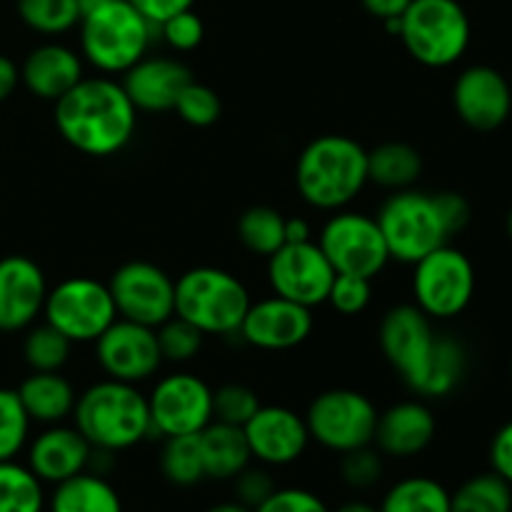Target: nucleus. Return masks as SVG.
Returning a JSON list of instances; mask_svg holds the SVG:
<instances>
[{"mask_svg": "<svg viewBox=\"0 0 512 512\" xmlns=\"http://www.w3.org/2000/svg\"><path fill=\"white\" fill-rule=\"evenodd\" d=\"M305 425H308L310 440L323 445L325 450L343 455L373 445L378 408L368 395L358 390H325L310 403Z\"/></svg>", "mask_w": 512, "mask_h": 512, "instance_id": "1a4fd4ad", "label": "nucleus"}, {"mask_svg": "<svg viewBox=\"0 0 512 512\" xmlns=\"http://www.w3.org/2000/svg\"><path fill=\"white\" fill-rule=\"evenodd\" d=\"M95 358L108 378L133 385L153 378L163 365L155 328L123 318L95 340Z\"/></svg>", "mask_w": 512, "mask_h": 512, "instance_id": "2eb2a0df", "label": "nucleus"}, {"mask_svg": "<svg viewBox=\"0 0 512 512\" xmlns=\"http://www.w3.org/2000/svg\"><path fill=\"white\" fill-rule=\"evenodd\" d=\"M175 113L180 115V120L193 128H208L215 120L220 118V105L218 93H215L210 85L198 83V80H190L183 90H180L178 100H175Z\"/></svg>", "mask_w": 512, "mask_h": 512, "instance_id": "58836bf2", "label": "nucleus"}, {"mask_svg": "<svg viewBox=\"0 0 512 512\" xmlns=\"http://www.w3.org/2000/svg\"><path fill=\"white\" fill-rule=\"evenodd\" d=\"M360 3H363V8L368 10L373 18L383 20L385 23V20L400 18L413 0H360Z\"/></svg>", "mask_w": 512, "mask_h": 512, "instance_id": "8fccbe9b", "label": "nucleus"}, {"mask_svg": "<svg viewBox=\"0 0 512 512\" xmlns=\"http://www.w3.org/2000/svg\"><path fill=\"white\" fill-rule=\"evenodd\" d=\"M435 430L438 423L428 405L420 400H403L378 413L373 443L390 458H415L433 443Z\"/></svg>", "mask_w": 512, "mask_h": 512, "instance_id": "4be33fe9", "label": "nucleus"}, {"mask_svg": "<svg viewBox=\"0 0 512 512\" xmlns=\"http://www.w3.org/2000/svg\"><path fill=\"white\" fill-rule=\"evenodd\" d=\"M248 308V290L228 270L203 265L175 280V315L203 335H235Z\"/></svg>", "mask_w": 512, "mask_h": 512, "instance_id": "39448f33", "label": "nucleus"}, {"mask_svg": "<svg viewBox=\"0 0 512 512\" xmlns=\"http://www.w3.org/2000/svg\"><path fill=\"white\" fill-rule=\"evenodd\" d=\"M33 420L25 413L18 398V390L0 388V463L15 460V455L25 448Z\"/></svg>", "mask_w": 512, "mask_h": 512, "instance_id": "e433bc0d", "label": "nucleus"}, {"mask_svg": "<svg viewBox=\"0 0 512 512\" xmlns=\"http://www.w3.org/2000/svg\"><path fill=\"white\" fill-rule=\"evenodd\" d=\"M305 240H313L310 225L303 218L285 220V243H305Z\"/></svg>", "mask_w": 512, "mask_h": 512, "instance_id": "603ef678", "label": "nucleus"}, {"mask_svg": "<svg viewBox=\"0 0 512 512\" xmlns=\"http://www.w3.org/2000/svg\"><path fill=\"white\" fill-rule=\"evenodd\" d=\"M510 375H512V363H510Z\"/></svg>", "mask_w": 512, "mask_h": 512, "instance_id": "13d9d810", "label": "nucleus"}, {"mask_svg": "<svg viewBox=\"0 0 512 512\" xmlns=\"http://www.w3.org/2000/svg\"><path fill=\"white\" fill-rule=\"evenodd\" d=\"M198 445L205 478L210 480H233L253 460L243 428L220 420H213L208 428L200 430Z\"/></svg>", "mask_w": 512, "mask_h": 512, "instance_id": "393cba45", "label": "nucleus"}, {"mask_svg": "<svg viewBox=\"0 0 512 512\" xmlns=\"http://www.w3.org/2000/svg\"><path fill=\"white\" fill-rule=\"evenodd\" d=\"M150 438L198 435L213 423V390L193 373L165 375L148 395Z\"/></svg>", "mask_w": 512, "mask_h": 512, "instance_id": "f8f14e48", "label": "nucleus"}, {"mask_svg": "<svg viewBox=\"0 0 512 512\" xmlns=\"http://www.w3.org/2000/svg\"><path fill=\"white\" fill-rule=\"evenodd\" d=\"M318 245L340 275L373 280L390 263V250L378 220L355 210H335L333 218L320 230Z\"/></svg>", "mask_w": 512, "mask_h": 512, "instance_id": "9b49d317", "label": "nucleus"}, {"mask_svg": "<svg viewBox=\"0 0 512 512\" xmlns=\"http://www.w3.org/2000/svg\"><path fill=\"white\" fill-rule=\"evenodd\" d=\"M268 280L275 295L293 303L315 308L328 303L335 280L333 265L315 240L285 243L268 258Z\"/></svg>", "mask_w": 512, "mask_h": 512, "instance_id": "4468645a", "label": "nucleus"}, {"mask_svg": "<svg viewBox=\"0 0 512 512\" xmlns=\"http://www.w3.org/2000/svg\"><path fill=\"white\" fill-rule=\"evenodd\" d=\"M413 268L415 305L430 320H450L468 308L475 295V270L463 250L445 243Z\"/></svg>", "mask_w": 512, "mask_h": 512, "instance_id": "9d476101", "label": "nucleus"}, {"mask_svg": "<svg viewBox=\"0 0 512 512\" xmlns=\"http://www.w3.org/2000/svg\"><path fill=\"white\" fill-rule=\"evenodd\" d=\"M160 473L178 488H193V485L203 483L205 468L203 458H200L198 435L165 438L163 453H160Z\"/></svg>", "mask_w": 512, "mask_h": 512, "instance_id": "72a5a7b5", "label": "nucleus"}, {"mask_svg": "<svg viewBox=\"0 0 512 512\" xmlns=\"http://www.w3.org/2000/svg\"><path fill=\"white\" fill-rule=\"evenodd\" d=\"M155 335H158L160 355L168 363H188V360H193L200 353V348H203L205 338L195 325L178 318V315H173L163 325H158Z\"/></svg>", "mask_w": 512, "mask_h": 512, "instance_id": "4c0bfd02", "label": "nucleus"}, {"mask_svg": "<svg viewBox=\"0 0 512 512\" xmlns=\"http://www.w3.org/2000/svg\"><path fill=\"white\" fill-rule=\"evenodd\" d=\"M20 85V68L8 58V55L0 53V103L8 100L15 93V88Z\"/></svg>", "mask_w": 512, "mask_h": 512, "instance_id": "3c124183", "label": "nucleus"}, {"mask_svg": "<svg viewBox=\"0 0 512 512\" xmlns=\"http://www.w3.org/2000/svg\"><path fill=\"white\" fill-rule=\"evenodd\" d=\"M83 55L60 43L30 50L20 65V83L40 100L55 103L83 80Z\"/></svg>", "mask_w": 512, "mask_h": 512, "instance_id": "b1692460", "label": "nucleus"}, {"mask_svg": "<svg viewBox=\"0 0 512 512\" xmlns=\"http://www.w3.org/2000/svg\"><path fill=\"white\" fill-rule=\"evenodd\" d=\"M43 480L15 460L0 463V512H45Z\"/></svg>", "mask_w": 512, "mask_h": 512, "instance_id": "7c9ffc66", "label": "nucleus"}, {"mask_svg": "<svg viewBox=\"0 0 512 512\" xmlns=\"http://www.w3.org/2000/svg\"><path fill=\"white\" fill-rule=\"evenodd\" d=\"M158 30L160 38H163L173 50H180V53L195 50L205 38V25L193 8L183 10V13L173 15V18H168L165 23H160Z\"/></svg>", "mask_w": 512, "mask_h": 512, "instance_id": "37998d69", "label": "nucleus"}, {"mask_svg": "<svg viewBox=\"0 0 512 512\" xmlns=\"http://www.w3.org/2000/svg\"><path fill=\"white\" fill-rule=\"evenodd\" d=\"M465 365H468V360H465L463 345L458 340L448 338V335H438L433 353H430L413 393L425 395V398H445L460 385L465 375Z\"/></svg>", "mask_w": 512, "mask_h": 512, "instance_id": "c85d7f7f", "label": "nucleus"}, {"mask_svg": "<svg viewBox=\"0 0 512 512\" xmlns=\"http://www.w3.org/2000/svg\"><path fill=\"white\" fill-rule=\"evenodd\" d=\"M380 512H450V493L425 475L403 478L383 495Z\"/></svg>", "mask_w": 512, "mask_h": 512, "instance_id": "c756f323", "label": "nucleus"}, {"mask_svg": "<svg viewBox=\"0 0 512 512\" xmlns=\"http://www.w3.org/2000/svg\"><path fill=\"white\" fill-rule=\"evenodd\" d=\"M490 465H493V473L512 485V420L495 433L490 443Z\"/></svg>", "mask_w": 512, "mask_h": 512, "instance_id": "de8ad7c7", "label": "nucleus"}, {"mask_svg": "<svg viewBox=\"0 0 512 512\" xmlns=\"http://www.w3.org/2000/svg\"><path fill=\"white\" fill-rule=\"evenodd\" d=\"M340 475H343L345 485H350V488L355 490L373 488V485H378L380 478H383V453L375 450L373 445H365V448L343 453Z\"/></svg>", "mask_w": 512, "mask_h": 512, "instance_id": "a19ab883", "label": "nucleus"}, {"mask_svg": "<svg viewBox=\"0 0 512 512\" xmlns=\"http://www.w3.org/2000/svg\"><path fill=\"white\" fill-rule=\"evenodd\" d=\"M55 128L70 148L83 155L108 158L133 140L138 110L110 75L83 78L55 100Z\"/></svg>", "mask_w": 512, "mask_h": 512, "instance_id": "f257e3e1", "label": "nucleus"}, {"mask_svg": "<svg viewBox=\"0 0 512 512\" xmlns=\"http://www.w3.org/2000/svg\"><path fill=\"white\" fill-rule=\"evenodd\" d=\"M450 512H512V485L498 473L475 475L450 493Z\"/></svg>", "mask_w": 512, "mask_h": 512, "instance_id": "2f4dec72", "label": "nucleus"}, {"mask_svg": "<svg viewBox=\"0 0 512 512\" xmlns=\"http://www.w3.org/2000/svg\"><path fill=\"white\" fill-rule=\"evenodd\" d=\"M80 3V8L83 10H90V8H95V5H100V3H108V0H78Z\"/></svg>", "mask_w": 512, "mask_h": 512, "instance_id": "6e6d98bb", "label": "nucleus"}, {"mask_svg": "<svg viewBox=\"0 0 512 512\" xmlns=\"http://www.w3.org/2000/svg\"><path fill=\"white\" fill-rule=\"evenodd\" d=\"M43 318L70 343H95L118 320V310L108 285L75 275L48 290Z\"/></svg>", "mask_w": 512, "mask_h": 512, "instance_id": "6e6552de", "label": "nucleus"}, {"mask_svg": "<svg viewBox=\"0 0 512 512\" xmlns=\"http://www.w3.org/2000/svg\"><path fill=\"white\" fill-rule=\"evenodd\" d=\"M20 20L40 35H63L78 28L83 8L78 0H18Z\"/></svg>", "mask_w": 512, "mask_h": 512, "instance_id": "f704fd0d", "label": "nucleus"}, {"mask_svg": "<svg viewBox=\"0 0 512 512\" xmlns=\"http://www.w3.org/2000/svg\"><path fill=\"white\" fill-rule=\"evenodd\" d=\"M433 200L448 238L460 233L470 223V203L460 193H450V190L448 193H435Z\"/></svg>", "mask_w": 512, "mask_h": 512, "instance_id": "49530a36", "label": "nucleus"}, {"mask_svg": "<svg viewBox=\"0 0 512 512\" xmlns=\"http://www.w3.org/2000/svg\"><path fill=\"white\" fill-rule=\"evenodd\" d=\"M93 445L80 435L78 428L48 425L28 448V468L43 483L58 485L73 475L88 470Z\"/></svg>", "mask_w": 512, "mask_h": 512, "instance_id": "5701e85b", "label": "nucleus"}, {"mask_svg": "<svg viewBox=\"0 0 512 512\" xmlns=\"http://www.w3.org/2000/svg\"><path fill=\"white\" fill-rule=\"evenodd\" d=\"M128 3L158 28L160 23H165L173 15L193 8L195 0H128Z\"/></svg>", "mask_w": 512, "mask_h": 512, "instance_id": "09e8293b", "label": "nucleus"}, {"mask_svg": "<svg viewBox=\"0 0 512 512\" xmlns=\"http://www.w3.org/2000/svg\"><path fill=\"white\" fill-rule=\"evenodd\" d=\"M205 512H253L250 508H245V505H240L238 500H228V503H218V505H210Z\"/></svg>", "mask_w": 512, "mask_h": 512, "instance_id": "5fc2aeb1", "label": "nucleus"}, {"mask_svg": "<svg viewBox=\"0 0 512 512\" xmlns=\"http://www.w3.org/2000/svg\"><path fill=\"white\" fill-rule=\"evenodd\" d=\"M423 173V158L408 143H383L368 150V180L388 190H408Z\"/></svg>", "mask_w": 512, "mask_h": 512, "instance_id": "cd10ccee", "label": "nucleus"}, {"mask_svg": "<svg viewBox=\"0 0 512 512\" xmlns=\"http://www.w3.org/2000/svg\"><path fill=\"white\" fill-rule=\"evenodd\" d=\"M260 408L258 393L248 385L228 383L213 390V420L243 428Z\"/></svg>", "mask_w": 512, "mask_h": 512, "instance_id": "ea45409f", "label": "nucleus"}, {"mask_svg": "<svg viewBox=\"0 0 512 512\" xmlns=\"http://www.w3.org/2000/svg\"><path fill=\"white\" fill-rule=\"evenodd\" d=\"M75 428L93 448L123 453L150 438L148 395L133 383L100 380L75 400Z\"/></svg>", "mask_w": 512, "mask_h": 512, "instance_id": "7ed1b4c3", "label": "nucleus"}, {"mask_svg": "<svg viewBox=\"0 0 512 512\" xmlns=\"http://www.w3.org/2000/svg\"><path fill=\"white\" fill-rule=\"evenodd\" d=\"M373 280L360 278V275H340L335 273L333 285H330L328 303L338 310L340 315H360L370 305L373 298Z\"/></svg>", "mask_w": 512, "mask_h": 512, "instance_id": "79ce46f5", "label": "nucleus"}, {"mask_svg": "<svg viewBox=\"0 0 512 512\" xmlns=\"http://www.w3.org/2000/svg\"><path fill=\"white\" fill-rule=\"evenodd\" d=\"M250 455L260 465L283 468L295 463L310 443L308 425L303 415L283 405H260L258 413L243 425Z\"/></svg>", "mask_w": 512, "mask_h": 512, "instance_id": "a211bd4d", "label": "nucleus"}, {"mask_svg": "<svg viewBox=\"0 0 512 512\" xmlns=\"http://www.w3.org/2000/svg\"><path fill=\"white\" fill-rule=\"evenodd\" d=\"M368 183V150L348 135L310 140L295 163V188L318 210H343Z\"/></svg>", "mask_w": 512, "mask_h": 512, "instance_id": "f03ea898", "label": "nucleus"}, {"mask_svg": "<svg viewBox=\"0 0 512 512\" xmlns=\"http://www.w3.org/2000/svg\"><path fill=\"white\" fill-rule=\"evenodd\" d=\"M45 508L48 512H123V503L108 478L83 470L55 485Z\"/></svg>", "mask_w": 512, "mask_h": 512, "instance_id": "bb28decb", "label": "nucleus"}, {"mask_svg": "<svg viewBox=\"0 0 512 512\" xmlns=\"http://www.w3.org/2000/svg\"><path fill=\"white\" fill-rule=\"evenodd\" d=\"M80 55L100 75H123L148 55L155 25L128 0H108L83 10Z\"/></svg>", "mask_w": 512, "mask_h": 512, "instance_id": "20e7f679", "label": "nucleus"}, {"mask_svg": "<svg viewBox=\"0 0 512 512\" xmlns=\"http://www.w3.org/2000/svg\"><path fill=\"white\" fill-rule=\"evenodd\" d=\"M505 228H508V235H510V240H512V208H510V213H508V223H505Z\"/></svg>", "mask_w": 512, "mask_h": 512, "instance_id": "4d7b16f0", "label": "nucleus"}, {"mask_svg": "<svg viewBox=\"0 0 512 512\" xmlns=\"http://www.w3.org/2000/svg\"><path fill=\"white\" fill-rule=\"evenodd\" d=\"M453 105L468 128L490 133L512 113V83L493 65H470L455 78Z\"/></svg>", "mask_w": 512, "mask_h": 512, "instance_id": "f3484780", "label": "nucleus"}, {"mask_svg": "<svg viewBox=\"0 0 512 512\" xmlns=\"http://www.w3.org/2000/svg\"><path fill=\"white\" fill-rule=\"evenodd\" d=\"M233 490H235V500H238L240 505L255 510L260 508V505H263L275 490H278V485H275L268 465H260V468L258 465H255V468L253 465H248V468L240 470V473L233 478Z\"/></svg>", "mask_w": 512, "mask_h": 512, "instance_id": "c03bdc74", "label": "nucleus"}, {"mask_svg": "<svg viewBox=\"0 0 512 512\" xmlns=\"http://www.w3.org/2000/svg\"><path fill=\"white\" fill-rule=\"evenodd\" d=\"M18 398L30 420L58 425L73 418L78 395L60 373H33L20 383Z\"/></svg>", "mask_w": 512, "mask_h": 512, "instance_id": "a878e982", "label": "nucleus"}, {"mask_svg": "<svg viewBox=\"0 0 512 512\" xmlns=\"http://www.w3.org/2000/svg\"><path fill=\"white\" fill-rule=\"evenodd\" d=\"M313 325V308L273 295L260 303H250L238 335L253 348L278 353L305 343L313 333Z\"/></svg>", "mask_w": 512, "mask_h": 512, "instance_id": "6ab92c4d", "label": "nucleus"}, {"mask_svg": "<svg viewBox=\"0 0 512 512\" xmlns=\"http://www.w3.org/2000/svg\"><path fill=\"white\" fill-rule=\"evenodd\" d=\"M253 512H333L315 493L305 488H278Z\"/></svg>", "mask_w": 512, "mask_h": 512, "instance_id": "a18cd8bd", "label": "nucleus"}, {"mask_svg": "<svg viewBox=\"0 0 512 512\" xmlns=\"http://www.w3.org/2000/svg\"><path fill=\"white\" fill-rule=\"evenodd\" d=\"M48 283L35 260L25 255L0 258V330L15 333L43 313Z\"/></svg>", "mask_w": 512, "mask_h": 512, "instance_id": "aec40b11", "label": "nucleus"}, {"mask_svg": "<svg viewBox=\"0 0 512 512\" xmlns=\"http://www.w3.org/2000/svg\"><path fill=\"white\" fill-rule=\"evenodd\" d=\"M470 18L458 0H413L400 15V40L425 68L458 63L470 45Z\"/></svg>", "mask_w": 512, "mask_h": 512, "instance_id": "423d86ee", "label": "nucleus"}, {"mask_svg": "<svg viewBox=\"0 0 512 512\" xmlns=\"http://www.w3.org/2000/svg\"><path fill=\"white\" fill-rule=\"evenodd\" d=\"M390 250V260L415 265L435 248L448 243L438 208L430 193L420 190H395L375 215Z\"/></svg>", "mask_w": 512, "mask_h": 512, "instance_id": "0eeeda50", "label": "nucleus"}, {"mask_svg": "<svg viewBox=\"0 0 512 512\" xmlns=\"http://www.w3.org/2000/svg\"><path fill=\"white\" fill-rule=\"evenodd\" d=\"M193 80V73L185 63L175 58H148L123 73V88L135 110L143 113H165L175 108L180 90Z\"/></svg>", "mask_w": 512, "mask_h": 512, "instance_id": "412c9836", "label": "nucleus"}, {"mask_svg": "<svg viewBox=\"0 0 512 512\" xmlns=\"http://www.w3.org/2000/svg\"><path fill=\"white\" fill-rule=\"evenodd\" d=\"M335 512H380L375 505L363 503V500H350V503H343Z\"/></svg>", "mask_w": 512, "mask_h": 512, "instance_id": "864d4df0", "label": "nucleus"}, {"mask_svg": "<svg viewBox=\"0 0 512 512\" xmlns=\"http://www.w3.org/2000/svg\"><path fill=\"white\" fill-rule=\"evenodd\" d=\"M118 318L158 328L175 315V280L145 260L120 265L108 283Z\"/></svg>", "mask_w": 512, "mask_h": 512, "instance_id": "ddd939ff", "label": "nucleus"}, {"mask_svg": "<svg viewBox=\"0 0 512 512\" xmlns=\"http://www.w3.org/2000/svg\"><path fill=\"white\" fill-rule=\"evenodd\" d=\"M380 350L410 390L423 375L435 345L433 320L418 305H395L380 323Z\"/></svg>", "mask_w": 512, "mask_h": 512, "instance_id": "dca6fc26", "label": "nucleus"}, {"mask_svg": "<svg viewBox=\"0 0 512 512\" xmlns=\"http://www.w3.org/2000/svg\"><path fill=\"white\" fill-rule=\"evenodd\" d=\"M285 220L283 213L268 205H253L238 218V238L250 253L270 255L285 245Z\"/></svg>", "mask_w": 512, "mask_h": 512, "instance_id": "473e14b6", "label": "nucleus"}, {"mask_svg": "<svg viewBox=\"0 0 512 512\" xmlns=\"http://www.w3.org/2000/svg\"><path fill=\"white\" fill-rule=\"evenodd\" d=\"M70 348L73 343L63 333L43 323L25 335L23 355L33 373H60V368L68 363Z\"/></svg>", "mask_w": 512, "mask_h": 512, "instance_id": "c9c22d12", "label": "nucleus"}]
</instances>
